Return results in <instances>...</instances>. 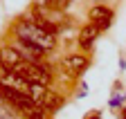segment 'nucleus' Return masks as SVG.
I'll return each mask as SVG.
<instances>
[{
  "label": "nucleus",
  "mask_w": 126,
  "mask_h": 119,
  "mask_svg": "<svg viewBox=\"0 0 126 119\" xmlns=\"http://www.w3.org/2000/svg\"><path fill=\"white\" fill-rule=\"evenodd\" d=\"M14 34H16L18 40L29 43V45H34V47H38L43 52H50V50L56 47V34L43 29L34 20H18L14 25Z\"/></svg>",
  "instance_id": "obj_1"
},
{
  "label": "nucleus",
  "mask_w": 126,
  "mask_h": 119,
  "mask_svg": "<svg viewBox=\"0 0 126 119\" xmlns=\"http://www.w3.org/2000/svg\"><path fill=\"white\" fill-rule=\"evenodd\" d=\"M14 72L18 74V77H23L25 81L36 83V85H50V81H52L50 67L43 65V63H27V61H23Z\"/></svg>",
  "instance_id": "obj_2"
},
{
  "label": "nucleus",
  "mask_w": 126,
  "mask_h": 119,
  "mask_svg": "<svg viewBox=\"0 0 126 119\" xmlns=\"http://www.w3.org/2000/svg\"><path fill=\"white\" fill-rule=\"evenodd\" d=\"M20 63H23V56H20V52L16 47H11V45L0 47V67H2V70L14 72Z\"/></svg>",
  "instance_id": "obj_3"
},
{
  "label": "nucleus",
  "mask_w": 126,
  "mask_h": 119,
  "mask_svg": "<svg viewBox=\"0 0 126 119\" xmlns=\"http://www.w3.org/2000/svg\"><path fill=\"white\" fill-rule=\"evenodd\" d=\"M14 47L20 52L23 61H27V63H43V56L47 54V52H43V50H38L34 45H29V43H23V40H18Z\"/></svg>",
  "instance_id": "obj_4"
},
{
  "label": "nucleus",
  "mask_w": 126,
  "mask_h": 119,
  "mask_svg": "<svg viewBox=\"0 0 126 119\" xmlns=\"http://www.w3.org/2000/svg\"><path fill=\"white\" fill-rule=\"evenodd\" d=\"M90 20H92L94 27H99V32H101V29H106L110 25V20H113V11L108 7H104V5H97V7L90 9Z\"/></svg>",
  "instance_id": "obj_5"
},
{
  "label": "nucleus",
  "mask_w": 126,
  "mask_h": 119,
  "mask_svg": "<svg viewBox=\"0 0 126 119\" xmlns=\"http://www.w3.org/2000/svg\"><path fill=\"white\" fill-rule=\"evenodd\" d=\"M63 103H65V101H63V97L56 94V92H52L50 88H47V90L43 92V97L36 101V106H41V108L47 110V112H54V110H59V108L63 106Z\"/></svg>",
  "instance_id": "obj_6"
},
{
  "label": "nucleus",
  "mask_w": 126,
  "mask_h": 119,
  "mask_svg": "<svg viewBox=\"0 0 126 119\" xmlns=\"http://www.w3.org/2000/svg\"><path fill=\"white\" fill-rule=\"evenodd\" d=\"M88 63H90L88 56H83V54H72L68 58H63V67H65L70 74H83Z\"/></svg>",
  "instance_id": "obj_7"
},
{
  "label": "nucleus",
  "mask_w": 126,
  "mask_h": 119,
  "mask_svg": "<svg viewBox=\"0 0 126 119\" xmlns=\"http://www.w3.org/2000/svg\"><path fill=\"white\" fill-rule=\"evenodd\" d=\"M99 36V27H94L92 23L90 25H86L81 32H79V45L81 47H90L92 45V40Z\"/></svg>",
  "instance_id": "obj_8"
},
{
  "label": "nucleus",
  "mask_w": 126,
  "mask_h": 119,
  "mask_svg": "<svg viewBox=\"0 0 126 119\" xmlns=\"http://www.w3.org/2000/svg\"><path fill=\"white\" fill-rule=\"evenodd\" d=\"M68 5H70V0H38V7L52 9V11H63Z\"/></svg>",
  "instance_id": "obj_9"
},
{
  "label": "nucleus",
  "mask_w": 126,
  "mask_h": 119,
  "mask_svg": "<svg viewBox=\"0 0 126 119\" xmlns=\"http://www.w3.org/2000/svg\"><path fill=\"white\" fill-rule=\"evenodd\" d=\"M20 115H25V119H47V110H43L41 106H29L25 112H20Z\"/></svg>",
  "instance_id": "obj_10"
},
{
  "label": "nucleus",
  "mask_w": 126,
  "mask_h": 119,
  "mask_svg": "<svg viewBox=\"0 0 126 119\" xmlns=\"http://www.w3.org/2000/svg\"><path fill=\"white\" fill-rule=\"evenodd\" d=\"M0 119H16V115L5 106V103H0Z\"/></svg>",
  "instance_id": "obj_11"
},
{
  "label": "nucleus",
  "mask_w": 126,
  "mask_h": 119,
  "mask_svg": "<svg viewBox=\"0 0 126 119\" xmlns=\"http://www.w3.org/2000/svg\"><path fill=\"white\" fill-rule=\"evenodd\" d=\"M122 99H124V94H117V97H113V99H110V106H119V103H122Z\"/></svg>",
  "instance_id": "obj_12"
},
{
  "label": "nucleus",
  "mask_w": 126,
  "mask_h": 119,
  "mask_svg": "<svg viewBox=\"0 0 126 119\" xmlns=\"http://www.w3.org/2000/svg\"><path fill=\"white\" fill-rule=\"evenodd\" d=\"M99 117H101V115H99V112H90V115H88V117H86V119H99Z\"/></svg>",
  "instance_id": "obj_13"
},
{
  "label": "nucleus",
  "mask_w": 126,
  "mask_h": 119,
  "mask_svg": "<svg viewBox=\"0 0 126 119\" xmlns=\"http://www.w3.org/2000/svg\"><path fill=\"white\" fill-rule=\"evenodd\" d=\"M122 119H126V110H124V112H122Z\"/></svg>",
  "instance_id": "obj_14"
}]
</instances>
